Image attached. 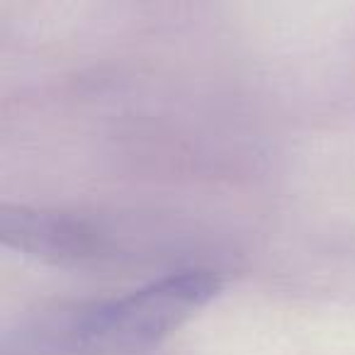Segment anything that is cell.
Returning a JSON list of instances; mask_svg holds the SVG:
<instances>
[{
  "label": "cell",
  "mask_w": 355,
  "mask_h": 355,
  "mask_svg": "<svg viewBox=\"0 0 355 355\" xmlns=\"http://www.w3.org/2000/svg\"><path fill=\"white\" fill-rule=\"evenodd\" d=\"M222 290L217 272L180 270L66 314L51 338L71 355H141L193 319Z\"/></svg>",
  "instance_id": "6da1fadb"
},
{
  "label": "cell",
  "mask_w": 355,
  "mask_h": 355,
  "mask_svg": "<svg viewBox=\"0 0 355 355\" xmlns=\"http://www.w3.org/2000/svg\"><path fill=\"white\" fill-rule=\"evenodd\" d=\"M0 239L12 251L51 263H83L103 253V234L78 217L44 209L3 207Z\"/></svg>",
  "instance_id": "7a4b0ae2"
}]
</instances>
